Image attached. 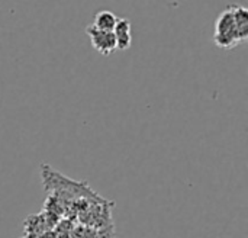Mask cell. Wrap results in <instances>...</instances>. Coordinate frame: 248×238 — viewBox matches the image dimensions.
Here are the masks:
<instances>
[{
    "label": "cell",
    "mask_w": 248,
    "mask_h": 238,
    "mask_svg": "<svg viewBox=\"0 0 248 238\" xmlns=\"http://www.w3.org/2000/svg\"><path fill=\"white\" fill-rule=\"evenodd\" d=\"M214 42L217 47L222 49H232L237 45L241 44L237 29H235V20L231 7L228 6L227 10H224L215 23V33H214Z\"/></svg>",
    "instance_id": "1"
},
{
    "label": "cell",
    "mask_w": 248,
    "mask_h": 238,
    "mask_svg": "<svg viewBox=\"0 0 248 238\" xmlns=\"http://www.w3.org/2000/svg\"><path fill=\"white\" fill-rule=\"evenodd\" d=\"M86 33L89 35L93 48L102 55H110L116 51V39L113 32L99 31L94 26L89 25L86 28Z\"/></svg>",
    "instance_id": "2"
},
{
    "label": "cell",
    "mask_w": 248,
    "mask_h": 238,
    "mask_svg": "<svg viewBox=\"0 0 248 238\" xmlns=\"http://www.w3.org/2000/svg\"><path fill=\"white\" fill-rule=\"evenodd\" d=\"M113 35L116 39V49L126 51L132 45V25L126 17H121L116 22L113 29Z\"/></svg>",
    "instance_id": "3"
},
{
    "label": "cell",
    "mask_w": 248,
    "mask_h": 238,
    "mask_svg": "<svg viewBox=\"0 0 248 238\" xmlns=\"http://www.w3.org/2000/svg\"><path fill=\"white\" fill-rule=\"evenodd\" d=\"M230 7L234 15L238 38L241 42H244V41H247L248 36V10L243 6H235V4H230Z\"/></svg>",
    "instance_id": "4"
},
{
    "label": "cell",
    "mask_w": 248,
    "mask_h": 238,
    "mask_svg": "<svg viewBox=\"0 0 248 238\" xmlns=\"http://www.w3.org/2000/svg\"><path fill=\"white\" fill-rule=\"evenodd\" d=\"M118 16L113 12L109 10H100L94 15V22L92 26H94L99 31H106V32H113L116 22H118Z\"/></svg>",
    "instance_id": "5"
}]
</instances>
